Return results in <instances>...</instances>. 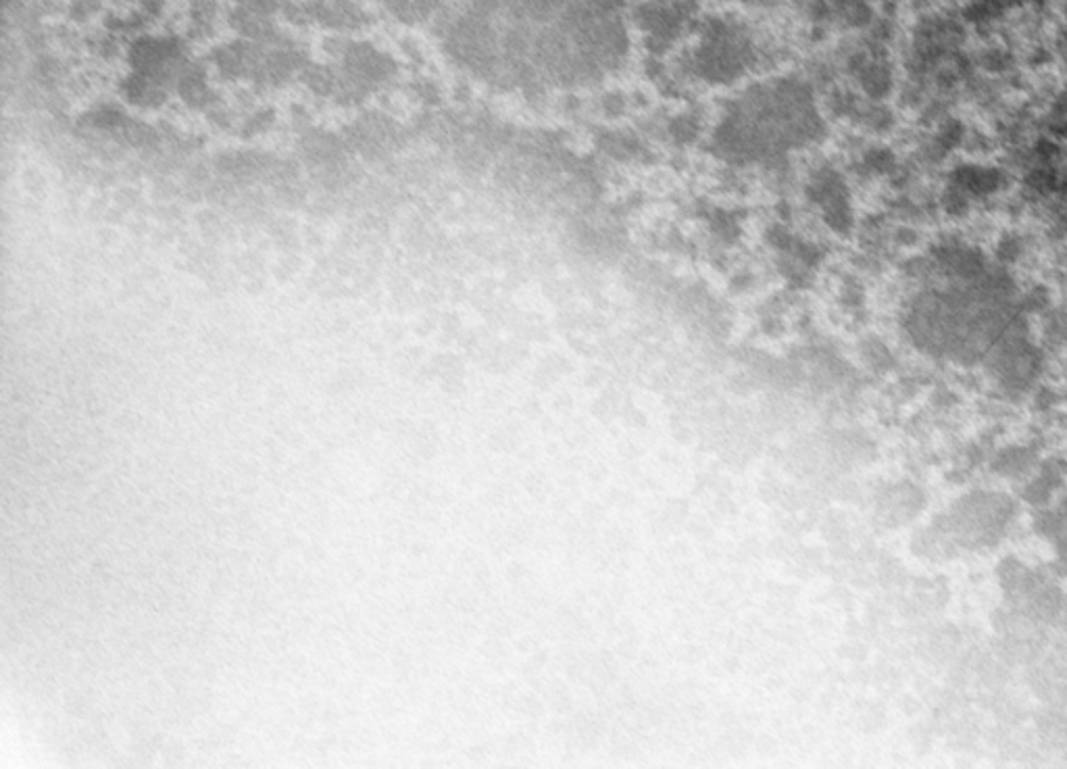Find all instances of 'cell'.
I'll use <instances>...</instances> for the list:
<instances>
[{"label": "cell", "instance_id": "3", "mask_svg": "<svg viewBox=\"0 0 1067 769\" xmlns=\"http://www.w3.org/2000/svg\"><path fill=\"white\" fill-rule=\"evenodd\" d=\"M178 80H180L182 98H186V101L192 107H203L209 101L211 92H209V88L205 84V78H203L201 71H196V69L182 71V76Z\"/></svg>", "mask_w": 1067, "mask_h": 769}, {"label": "cell", "instance_id": "6", "mask_svg": "<svg viewBox=\"0 0 1067 769\" xmlns=\"http://www.w3.org/2000/svg\"><path fill=\"white\" fill-rule=\"evenodd\" d=\"M982 65L988 69V71H1003L1007 69L1009 65V57L1001 51H988L984 57H982Z\"/></svg>", "mask_w": 1067, "mask_h": 769}, {"label": "cell", "instance_id": "2", "mask_svg": "<svg viewBox=\"0 0 1067 769\" xmlns=\"http://www.w3.org/2000/svg\"><path fill=\"white\" fill-rule=\"evenodd\" d=\"M311 15L334 30H357L363 26V13L353 0H313Z\"/></svg>", "mask_w": 1067, "mask_h": 769}, {"label": "cell", "instance_id": "7", "mask_svg": "<svg viewBox=\"0 0 1067 769\" xmlns=\"http://www.w3.org/2000/svg\"><path fill=\"white\" fill-rule=\"evenodd\" d=\"M1020 240L1017 238H1007L999 244V259L1003 261H1013L1017 255H1020Z\"/></svg>", "mask_w": 1067, "mask_h": 769}, {"label": "cell", "instance_id": "1", "mask_svg": "<svg viewBox=\"0 0 1067 769\" xmlns=\"http://www.w3.org/2000/svg\"><path fill=\"white\" fill-rule=\"evenodd\" d=\"M351 144L363 157H384L399 144V130L388 117L365 115L351 128Z\"/></svg>", "mask_w": 1067, "mask_h": 769}, {"label": "cell", "instance_id": "5", "mask_svg": "<svg viewBox=\"0 0 1067 769\" xmlns=\"http://www.w3.org/2000/svg\"><path fill=\"white\" fill-rule=\"evenodd\" d=\"M942 205H945L949 215H955V217L965 215V211H967V196H965V192L961 188L955 186L953 190H947L945 198H942Z\"/></svg>", "mask_w": 1067, "mask_h": 769}, {"label": "cell", "instance_id": "4", "mask_svg": "<svg viewBox=\"0 0 1067 769\" xmlns=\"http://www.w3.org/2000/svg\"><path fill=\"white\" fill-rule=\"evenodd\" d=\"M963 138H965V130H963V126H961L959 121L951 119V121L945 123V126H942V130H940V134H938V138H936V144H938L940 148H945V151H949V148L957 146Z\"/></svg>", "mask_w": 1067, "mask_h": 769}]
</instances>
